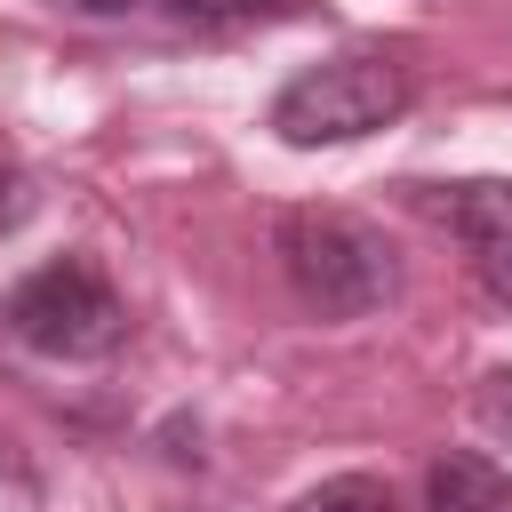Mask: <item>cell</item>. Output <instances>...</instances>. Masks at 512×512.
I'll return each mask as SVG.
<instances>
[{
    "mask_svg": "<svg viewBox=\"0 0 512 512\" xmlns=\"http://www.w3.org/2000/svg\"><path fill=\"white\" fill-rule=\"evenodd\" d=\"M0 320H8L16 344L48 352V360H104L128 336V304H120V288L88 256H56L32 280H16V296L0 304Z\"/></svg>",
    "mask_w": 512,
    "mask_h": 512,
    "instance_id": "obj_3",
    "label": "cell"
},
{
    "mask_svg": "<svg viewBox=\"0 0 512 512\" xmlns=\"http://www.w3.org/2000/svg\"><path fill=\"white\" fill-rule=\"evenodd\" d=\"M24 208H32V200H24V176H16V168H0V224H16Z\"/></svg>",
    "mask_w": 512,
    "mask_h": 512,
    "instance_id": "obj_8",
    "label": "cell"
},
{
    "mask_svg": "<svg viewBox=\"0 0 512 512\" xmlns=\"http://www.w3.org/2000/svg\"><path fill=\"white\" fill-rule=\"evenodd\" d=\"M64 8H80V16H128L136 0H64Z\"/></svg>",
    "mask_w": 512,
    "mask_h": 512,
    "instance_id": "obj_9",
    "label": "cell"
},
{
    "mask_svg": "<svg viewBox=\"0 0 512 512\" xmlns=\"http://www.w3.org/2000/svg\"><path fill=\"white\" fill-rule=\"evenodd\" d=\"M288 512H392V496L368 480V472H336V480H320V488H304Z\"/></svg>",
    "mask_w": 512,
    "mask_h": 512,
    "instance_id": "obj_6",
    "label": "cell"
},
{
    "mask_svg": "<svg viewBox=\"0 0 512 512\" xmlns=\"http://www.w3.org/2000/svg\"><path fill=\"white\" fill-rule=\"evenodd\" d=\"M176 16H200V24H224V16H256V8H272V0H168Z\"/></svg>",
    "mask_w": 512,
    "mask_h": 512,
    "instance_id": "obj_7",
    "label": "cell"
},
{
    "mask_svg": "<svg viewBox=\"0 0 512 512\" xmlns=\"http://www.w3.org/2000/svg\"><path fill=\"white\" fill-rule=\"evenodd\" d=\"M448 232L464 240L480 288L512 312V184H496V176L456 184V192H448Z\"/></svg>",
    "mask_w": 512,
    "mask_h": 512,
    "instance_id": "obj_4",
    "label": "cell"
},
{
    "mask_svg": "<svg viewBox=\"0 0 512 512\" xmlns=\"http://www.w3.org/2000/svg\"><path fill=\"white\" fill-rule=\"evenodd\" d=\"M280 272H288L296 304L320 320H360L400 288L392 240L352 208H288L280 216Z\"/></svg>",
    "mask_w": 512,
    "mask_h": 512,
    "instance_id": "obj_1",
    "label": "cell"
},
{
    "mask_svg": "<svg viewBox=\"0 0 512 512\" xmlns=\"http://www.w3.org/2000/svg\"><path fill=\"white\" fill-rule=\"evenodd\" d=\"M408 96H416V80H408V64L400 56H384V48H344V56H328V64H304L280 96H272V128H280V144H352V136H376V128H392L400 112H408Z\"/></svg>",
    "mask_w": 512,
    "mask_h": 512,
    "instance_id": "obj_2",
    "label": "cell"
},
{
    "mask_svg": "<svg viewBox=\"0 0 512 512\" xmlns=\"http://www.w3.org/2000/svg\"><path fill=\"white\" fill-rule=\"evenodd\" d=\"M424 512H512V472L480 448H440L424 472Z\"/></svg>",
    "mask_w": 512,
    "mask_h": 512,
    "instance_id": "obj_5",
    "label": "cell"
}]
</instances>
